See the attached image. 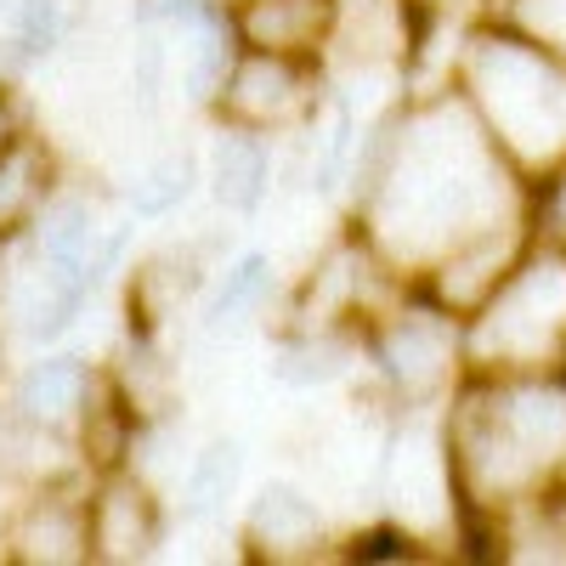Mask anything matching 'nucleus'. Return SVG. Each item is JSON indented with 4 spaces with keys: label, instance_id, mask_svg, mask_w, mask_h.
Returning <instances> with one entry per match:
<instances>
[{
    "label": "nucleus",
    "instance_id": "23",
    "mask_svg": "<svg viewBox=\"0 0 566 566\" xmlns=\"http://www.w3.org/2000/svg\"><path fill=\"white\" fill-rule=\"evenodd\" d=\"M40 431L45 424H34L23 408L18 413H0V470H12V476H23V470H40Z\"/></svg>",
    "mask_w": 566,
    "mask_h": 566
},
{
    "label": "nucleus",
    "instance_id": "15",
    "mask_svg": "<svg viewBox=\"0 0 566 566\" xmlns=\"http://www.w3.org/2000/svg\"><path fill=\"white\" fill-rule=\"evenodd\" d=\"M239 482V442H210L193 459V476H187V510L193 515H216L221 499Z\"/></svg>",
    "mask_w": 566,
    "mask_h": 566
},
{
    "label": "nucleus",
    "instance_id": "18",
    "mask_svg": "<svg viewBox=\"0 0 566 566\" xmlns=\"http://www.w3.org/2000/svg\"><path fill=\"white\" fill-rule=\"evenodd\" d=\"M23 52H52L69 29V0H7Z\"/></svg>",
    "mask_w": 566,
    "mask_h": 566
},
{
    "label": "nucleus",
    "instance_id": "13",
    "mask_svg": "<svg viewBox=\"0 0 566 566\" xmlns=\"http://www.w3.org/2000/svg\"><path fill=\"white\" fill-rule=\"evenodd\" d=\"M210 181H216V199H221L227 210H255L261 193H266V154H261V142H250V136H221V142H216Z\"/></svg>",
    "mask_w": 566,
    "mask_h": 566
},
{
    "label": "nucleus",
    "instance_id": "6",
    "mask_svg": "<svg viewBox=\"0 0 566 566\" xmlns=\"http://www.w3.org/2000/svg\"><path fill=\"white\" fill-rule=\"evenodd\" d=\"M380 363H386V374H391L402 391H413V397L437 391L448 363H453V328L442 317H431V312H408L402 323L386 328Z\"/></svg>",
    "mask_w": 566,
    "mask_h": 566
},
{
    "label": "nucleus",
    "instance_id": "12",
    "mask_svg": "<svg viewBox=\"0 0 566 566\" xmlns=\"http://www.w3.org/2000/svg\"><path fill=\"white\" fill-rule=\"evenodd\" d=\"M250 538L272 555H306L317 544V510L295 488H266L250 515Z\"/></svg>",
    "mask_w": 566,
    "mask_h": 566
},
{
    "label": "nucleus",
    "instance_id": "8",
    "mask_svg": "<svg viewBox=\"0 0 566 566\" xmlns=\"http://www.w3.org/2000/svg\"><path fill=\"white\" fill-rule=\"evenodd\" d=\"M154 549V504L136 482H108L91 504V555L97 560H136Z\"/></svg>",
    "mask_w": 566,
    "mask_h": 566
},
{
    "label": "nucleus",
    "instance_id": "1",
    "mask_svg": "<svg viewBox=\"0 0 566 566\" xmlns=\"http://www.w3.org/2000/svg\"><path fill=\"white\" fill-rule=\"evenodd\" d=\"M499 205H504L499 154L453 103H442L419 114L397 142V159L386 165L368 199V227L391 261L419 266V261H448L459 244L493 232Z\"/></svg>",
    "mask_w": 566,
    "mask_h": 566
},
{
    "label": "nucleus",
    "instance_id": "22",
    "mask_svg": "<svg viewBox=\"0 0 566 566\" xmlns=\"http://www.w3.org/2000/svg\"><path fill=\"white\" fill-rule=\"evenodd\" d=\"M346 368V346L335 340H306V346H290L277 363V374L290 386H312V380H335V374Z\"/></svg>",
    "mask_w": 566,
    "mask_h": 566
},
{
    "label": "nucleus",
    "instance_id": "9",
    "mask_svg": "<svg viewBox=\"0 0 566 566\" xmlns=\"http://www.w3.org/2000/svg\"><path fill=\"white\" fill-rule=\"evenodd\" d=\"M12 549H18V560H34V566L85 560L91 555V515L69 499H34L12 533Z\"/></svg>",
    "mask_w": 566,
    "mask_h": 566
},
{
    "label": "nucleus",
    "instance_id": "2",
    "mask_svg": "<svg viewBox=\"0 0 566 566\" xmlns=\"http://www.w3.org/2000/svg\"><path fill=\"white\" fill-rule=\"evenodd\" d=\"M459 476L476 499H515L544 482L566 459V391L555 386H504L470 397L453 431Z\"/></svg>",
    "mask_w": 566,
    "mask_h": 566
},
{
    "label": "nucleus",
    "instance_id": "16",
    "mask_svg": "<svg viewBox=\"0 0 566 566\" xmlns=\"http://www.w3.org/2000/svg\"><path fill=\"white\" fill-rule=\"evenodd\" d=\"M266 283H272V261H266V255H244L239 266L221 277V290H216V301H210V323H232L244 306H255V301L266 295Z\"/></svg>",
    "mask_w": 566,
    "mask_h": 566
},
{
    "label": "nucleus",
    "instance_id": "21",
    "mask_svg": "<svg viewBox=\"0 0 566 566\" xmlns=\"http://www.w3.org/2000/svg\"><path fill=\"white\" fill-rule=\"evenodd\" d=\"M357 283H363V261L352 250H340L335 261H328L312 283V295H306V323H323V317H335L352 295H357Z\"/></svg>",
    "mask_w": 566,
    "mask_h": 566
},
{
    "label": "nucleus",
    "instance_id": "17",
    "mask_svg": "<svg viewBox=\"0 0 566 566\" xmlns=\"http://www.w3.org/2000/svg\"><path fill=\"white\" fill-rule=\"evenodd\" d=\"M187 187H193V159H187V154L165 159V165L148 170V181L130 187V210L136 216H165V210H176L187 199Z\"/></svg>",
    "mask_w": 566,
    "mask_h": 566
},
{
    "label": "nucleus",
    "instance_id": "24",
    "mask_svg": "<svg viewBox=\"0 0 566 566\" xmlns=\"http://www.w3.org/2000/svg\"><path fill=\"white\" fill-rule=\"evenodd\" d=\"M187 85H193V97H216V91L227 85V45H221V34L199 40L193 69H187Z\"/></svg>",
    "mask_w": 566,
    "mask_h": 566
},
{
    "label": "nucleus",
    "instance_id": "14",
    "mask_svg": "<svg viewBox=\"0 0 566 566\" xmlns=\"http://www.w3.org/2000/svg\"><path fill=\"white\" fill-rule=\"evenodd\" d=\"M45 176H52V165H45V154L29 148V142H12V148L0 154V232L23 227L40 210Z\"/></svg>",
    "mask_w": 566,
    "mask_h": 566
},
{
    "label": "nucleus",
    "instance_id": "27",
    "mask_svg": "<svg viewBox=\"0 0 566 566\" xmlns=\"http://www.w3.org/2000/svg\"><path fill=\"white\" fill-rule=\"evenodd\" d=\"M7 148H12V108L0 103V154H7Z\"/></svg>",
    "mask_w": 566,
    "mask_h": 566
},
{
    "label": "nucleus",
    "instance_id": "5",
    "mask_svg": "<svg viewBox=\"0 0 566 566\" xmlns=\"http://www.w3.org/2000/svg\"><path fill=\"white\" fill-rule=\"evenodd\" d=\"M221 103L239 125H290L306 108V74L290 63V52H250L227 74Z\"/></svg>",
    "mask_w": 566,
    "mask_h": 566
},
{
    "label": "nucleus",
    "instance_id": "25",
    "mask_svg": "<svg viewBox=\"0 0 566 566\" xmlns=\"http://www.w3.org/2000/svg\"><path fill=\"white\" fill-rule=\"evenodd\" d=\"M515 18H522L549 52H566V0H522Z\"/></svg>",
    "mask_w": 566,
    "mask_h": 566
},
{
    "label": "nucleus",
    "instance_id": "11",
    "mask_svg": "<svg viewBox=\"0 0 566 566\" xmlns=\"http://www.w3.org/2000/svg\"><path fill=\"white\" fill-rule=\"evenodd\" d=\"M85 391H91V380H85V368L74 363V357H45V363H34L29 374H23V386H18V408L34 419V424H63L74 408H85Z\"/></svg>",
    "mask_w": 566,
    "mask_h": 566
},
{
    "label": "nucleus",
    "instance_id": "3",
    "mask_svg": "<svg viewBox=\"0 0 566 566\" xmlns=\"http://www.w3.org/2000/svg\"><path fill=\"white\" fill-rule=\"evenodd\" d=\"M464 80L488 130L522 165H555L566 154V69L544 45L482 34L464 57Z\"/></svg>",
    "mask_w": 566,
    "mask_h": 566
},
{
    "label": "nucleus",
    "instance_id": "26",
    "mask_svg": "<svg viewBox=\"0 0 566 566\" xmlns=\"http://www.w3.org/2000/svg\"><path fill=\"white\" fill-rule=\"evenodd\" d=\"M148 12H154V18H193L199 0H148Z\"/></svg>",
    "mask_w": 566,
    "mask_h": 566
},
{
    "label": "nucleus",
    "instance_id": "20",
    "mask_svg": "<svg viewBox=\"0 0 566 566\" xmlns=\"http://www.w3.org/2000/svg\"><path fill=\"white\" fill-rule=\"evenodd\" d=\"M193 283H199V277H193V261L165 255V261H154V266L136 272V306L159 317V312H170L187 290H193Z\"/></svg>",
    "mask_w": 566,
    "mask_h": 566
},
{
    "label": "nucleus",
    "instance_id": "4",
    "mask_svg": "<svg viewBox=\"0 0 566 566\" xmlns=\"http://www.w3.org/2000/svg\"><path fill=\"white\" fill-rule=\"evenodd\" d=\"M566 352V255L544 250L504 272L470 328V357L488 368H549Z\"/></svg>",
    "mask_w": 566,
    "mask_h": 566
},
{
    "label": "nucleus",
    "instance_id": "19",
    "mask_svg": "<svg viewBox=\"0 0 566 566\" xmlns=\"http://www.w3.org/2000/svg\"><path fill=\"white\" fill-rule=\"evenodd\" d=\"M119 380H125V397L142 408V413H159L170 386H165V363L154 357L148 340H130L125 346V363H119Z\"/></svg>",
    "mask_w": 566,
    "mask_h": 566
},
{
    "label": "nucleus",
    "instance_id": "7",
    "mask_svg": "<svg viewBox=\"0 0 566 566\" xmlns=\"http://www.w3.org/2000/svg\"><path fill=\"white\" fill-rule=\"evenodd\" d=\"M340 18L335 0H244L239 34L255 52H306Z\"/></svg>",
    "mask_w": 566,
    "mask_h": 566
},
{
    "label": "nucleus",
    "instance_id": "10",
    "mask_svg": "<svg viewBox=\"0 0 566 566\" xmlns=\"http://www.w3.org/2000/svg\"><path fill=\"white\" fill-rule=\"evenodd\" d=\"M340 45H346V63L397 57L402 45H408L402 0H346V12H340Z\"/></svg>",
    "mask_w": 566,
    "mask_h": 566
}]
</instances>
